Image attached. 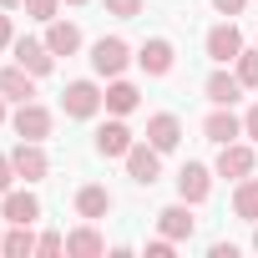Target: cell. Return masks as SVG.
I'll use <instances>...</instances> for the list:
<instances>
[{
    "mask_svg": "<svg viewBox=\"0 0 258 258\" xmlns=\"http://www.w3.org/2000/svg\"><path fill=\"white\" fill-rule=\"evenodd\" d=\"M0 218H6V223H36V218H41V198H36L31 187L0 192Z\"/></svg>",
    "mask_w": 258,
    "mask_h": 258,
    "instance_id": "5bb4252c",
    "label": "cell"
},
{
    "mask_svg": "<svg viewBox=\"0 0 258 258\" xmlns=\"http://www.w3.org/2000/svg\"><path fill=\"white\" fill-rule=\"evenodd\" d=\"M147 142L167 157V152H177L182 147V116L177 111H152L147 116Z\"/></svg>",
    "mask_w": 258,
    "mask_h": 258,
    "instance_id": "ba28073f",
    "label": "cell"
},
{
    "mask_svg": "<svg viewBox=\"0 0 258 258\" xmlns=\"http://www.w3.org/2000/svg\"><path fill=\"white\" fill-rule=\"evenodd\" d=\"M106 106V91L96 86V81H66V91H61V111L71 116V121H91L96 111Z\"/></svg>",
    "mask_w": 258,
    "mask_h": 258,
    "instance_id": "6da1fadb",
    "label": "cell"
},
{
    "mask_svg": "<svg viewBox=\"0 0 258 258\" xmlns=\"http://www.w3.org/2000/svg\"><path fill=\"white\" fill-rule=\"evenodd\" d=\"M66 253H71V258H101V253H106V238L96 233V223H91V218H86L81 228H71V233H66Z\"/></svg>",
    "mask_w": 258,
    "mask_h": 258,
    "instance_id": "ac0fdd59",
    "label": "cell"
},
{
    "mask_svg": "<svg viewBox=\"0 0 258 258\" xmlns=\"http://www.w3.org/2000/svg\"><path fill=\"white\" fill-rule=\"evenodd\" d=\"M203 137H208L213 147L238 142V137H243V116H233V106H213V111L203 116Z\"/></svg>",
    "mask_w": 258,
    "mask_h": 258,
    "instance_id": "7c38bea8",
    "label": "cell"
},
{
    "mask_svg": "<svg viewBox=\"0 0 258 258\" xmlns=\"http://www.w3.org/2000/svg\"><path fill=\"white\" fill-rule=\"evenodd\" d=\"M157 233H167L172 243H187L192 233H198V218H192V203H167L162 213H157Z\"/></svg>",
    "mask_w": 258,
    "mask_h": 258,
    "instance_id": "8fae6325",
    "label": "cell"
},
{
    "mask_svg": "<svg viewBox=\"0 0 258 258\" xmlns=\"http://www.w3.org/2000/svg\"><path fill=\"white\" fill-rule=\"evenodd\" d=\"M233 71H238V81L248 91H258V46H243V56L233 61Z\"/></svg>",
    "mask_w": 258,
    "mask_h": 258,
    "instance_id": "cb8c5ba5",
    "label": "cell"
},
{
    "mask_svg": "<svg viewBox=\"0 0 258 258\" xmlns=\"http://www.w3.org/2000/svg\"><path fill=\"white\" fill-rule=\"evenodd\" d=\"M106 6V16H116V21H137L142 11H147V0H101Z\"/></svg>",
    "mask_w": 258,
    "mask_h": 258,
    "instance_id": "d4e9b609",
    "label": "cell"
},
{
    "mask_svg": "<svg viewBox=\"0 0 258 258\" xmlns=\"http://www.w3.org/2000/svg\"><path fill=\"white\" fill-rule=\"evenodd\" d=\"M11 182H16V162L11 152H0V192H11Z\"/></svg>",
    "mask_w": 258,
    "mask_h": 258,
    "instance_id": "f1b7e54d",
    "label": "cell"
},
{
    "mask_svg": "<svg viewBox=\"0 0 258 258\" xmlns=\"http://www.w3.org/2000/svg\"><path fill=\"white\" fill-rule=\"evenodd\" d=\"M137 66L157 81V76H172V66H177V46L167 41V36H147L142 46H137Z\"/></svg>",
    "mask_w": 258,
    "mask_h": 258,
    "instance_id": "5b68a950",
    "label": "cell"
},
{
    "mask_svg": "<svg viewBox=\"0 0 258 258\" xmlns=\"http://www.w3.org/2000/svg\"><path fill=\"white\" fill-rule=\"evenodd\" d=\"M121 162H126V177H132L137 187H152V182L162 177V152H157L152 142H132V152H126Z\"/></svg>",
    "mask_w": 258,
    "mask_h": 258,
    "instance_id": "52a82bcc",
    "label": "cell"
},
{
    "mask_svg": "<svg viewBox=\"0 0 258 258\" xmlns=\"http://www.w3.org/2000/svg\"><path fill=\"white\" fill-rule=\"evenodd\" d=\"M132 61H137V51L126 46L121 36H101V41H91V71H96V76H106V81H111V76H121Z\"/></svg>",
    "mask_w": 258,
    "mask_h": 258,
    "instance_id": "7a4b0ae2",
    "label": "cell"
},
{
    "mask_svg": "<svg viewBox=\"0 0 258 258\" xmlns=\"http://www.w3.org/2000/svg\"><path fill=\"white\" fill-rule=\"evenodd\" d=\"M243 91H248V86L238 81V71H223V66H218V71H208V81H203V96H208L213 106H233Z\"/></svg>",
    "mask_w": 258,
    "mask_h": 258,
    "instance_id": "e0dca14e",
    "label": "cell"
},
{
    "mask_svg": "<svg viewBox=\"0 0 258 258\" xmlns=\"http://www.w3.org/2000/svg\"><path fill=\"white\" fill-rule=\"evenodd\" d=\"M253 167H258V152H253V142H248V137H238V142L218 147V162H213V172H218V177H233V182H238V177H248Z\"/></svg>",
    "mask_w": 258,
    "mask_h": 258,
    "instance_id": "8992f818",
    "label": "cell"
},
{
    "mask_svg": "<svg viewBox=\"0 0 258 258\" xmlns=\"http://www.w3.org/2000/svg\"><path fill=\"white\" fill-rule=\"evenodd\" d=\"M137 101H142L137 81H126V76H111V81H106V111H111V116H132Z\"/></svg>",
    "mask_w": 258,
    "mask_h": 258,
    "instance_id": "d6986e66",
    "label": "cell"
},
{
    "mask_svg": "<svg viewBox=\"0 0 258 258\" xmlns=\"http://www.w3.org/2000/svg\"><path fill=\"white\" fill-rule=\"evenodd\" d=\"M177 198L182 203H208L213 198V167H203V162H182V172H177Z\"/></svg>",
    "mask_w": 258,
    "mask_h": 258,
    "instance_id": "30bf717a",
    "label": "cell"
},
{
    "mask_svg": "<svg viewBox=\"0 0 258 258\" xmlns=\"http://www.w3.org/2000/svg\"><path fill=\"white\" fill-rule=\"evenodd\" d=\"M208 258H238V248H233V243H213V248H208Z\"/></svg>",
    "mask_w": 258,
    "mask_h": 258,
    "instance_id": "d6a6232c",
    "label": "cell"
},
{
    "mask_svg": "<svg viewBox=\"0 0 258 258\" xmlns=\"http://www.w3.org/2000/svg\"><path fill=\"white\" fill-rule=\"evenodd\" d=\"M61 6H86V0H61Z\"/></svg>",
    "mask_w": 258,
    "mask_h": 258,
    "instance_id": "d590c367",
    "label": "cell"
},
{
    "mask_svg": "<svg viewBox=\"0 0 258 258\" xmlns=\"http://www.w3.org/2000/svg\"><path fill=\"white\" fill-rule=\"evenodd\" d=\"M0 238H6V233H0Z\"/></svg>",
    "mask_w": 258,
    "mask_h": 258,
    "instance_id": "74e56055",
    "label": "cell"
},
{
    "mask_svg": "<svg viewBox=\"0 0 258 258\" xmlns=\"http://www.w3.org/2000/svg\"><path fill=\"white\" fill-rule=\"evenodd\" d=\"M16 46V26H11V11H0V51Z\"/></svg>",
    "mask_w": 258,
    "mask_h": 258,
    "instance_id": "1f68e13d",
    "label": "cell"
},
{
    "mask_svg": "<svg viewBox=\"0 0 258 258\" xmlns=\"http://www.w3.org/2000/svg\"><path fill=\"white\" fill-rule=\"evenodd\" d=\"M172 253H177V243H172V238H167V233H162V238H152V243H147V258H172Z\"/></svg>",
    "mask_w": 258,
    "mask_h": 258,
    "instance_id": "83f0119b",
    "label": "cell"
},
{
    "mask_svg": "<svg viewBox=\"0 0 258 258\" xmlns=\"http://www.w3.org/2000/svg\"><path fill=\"white\" fill-rule=\"evenodd\" d=\"M41 41H46L56 56H76V51L86 46L81 26H76V21H61V16H56V21H46V36H41Z\"/></svg>",
    "mask_w": 258,
    "mask_h": 258,
    "instance_id": "9a60e30c",
    "label": "cell"
},
{
    "mask_svg": "<svg viewBox=\"0 0 258 258\" xmlns=\"http://www.w3.org/2000/svg\"><path fill=\"white\" fill-rule=\"evenodd\" d=\"M36 81H41V76H31V71L21 66V61L0 71V91H6L11 101H36Z\"/></svg>",
    "mask_w": 258,
    "mask_h": 258,
    "instance_id": "44dd1931",
    "label": "cell"
},
{
    "mask_svg": "<svg viewBox=\"0 0 258 258\" xmlns=\"http://www.w3.org/2000/svg\"><path fill=\"white\" fill-rule=\"evenodd\" d=\"M243 137H248V142H258V101L243 111Z\"/></svg>",
    "mask_w": 258,
    "mask_h": 258,
    "instance_id": "4dcf8cb0",
    "label": "cell"
},
{
    "mask_svg": "<svg viewBox=\"0 0 258 258\" xmlns=\"http://www.w3.org/2000/svg\"><path fill=\"white\" fill-rule=\"evenodd\" d=\"M203 51H208L213 66H233V61L243 56V31H238L233 21H218V26L203 36Z\"/></svg>",
    "mask_w": 258,
    "mask_h": 258,
    "instance_id": "277c9868",
    "label": "cell"
},
{
    "mask_svg": "<svg viewBox=\"0 0 258 258\" xmlns=\"http://www.w3.org/2000/svg\"><path fill=\"white\" fill-rule=\"evenodd\" d=\"M21 6H26L31 21H56V6H61V0H21Z\"/></svg>",
    "mask_w": 258,
    "mask_h": 258,
    "instance_id": "484cf974",
    "label": "cell"
},
{
    "mask_svg": "<svg viewBox=\"0 0 258 258\" xmlns=\"http://www.w3.org/2000/svg\"><path fill=\"white\" fill-rule=\"evenodd\" d=\"M106 213H111V192H106L101 182H81V187H76V218H91V223H96V218H106Z\"/></svg>",
    "mask_w": 258,
    "mask_h": 258,
    "instance_id": "ffe728a7",
    "label": "cell"
},
{
    "mask_svg": "<svg viewBox=\"0 0 258 258\" xmlns=\"http://www.w3.org/2000/svg\"><path fill=\"white\" fill-rule=\"evenodd\" d=\"M233 218L258 223V177H253V172L238 177V187H233Z\"/></svg>",
    "mask_w": 258,
    "mask_h": 258,
    "instance_id": "7402d4cb",
    "label": "cell"
},
{
    "mask_svg": "<svg viewBox=\"0 0 258 258\" xmlns=\"http://www.w3.org/2000/svg\"><path fill=\"white\" fill-rule=\"evenodd\" d=\"M11 126H16V137H26V142H46L51 126H56V116H51V106H41V101H16Z\"/></svg>",
    "mask_w": 258,
    "mask_h": 258,
    "instance_id": "3957f363",
    "label": "cell"
},
{
    "mask_svg": "<svg viewBox=\"0 0 258 258\" xmlns=\"http://www.w3.org/2000/svg\"><path fill=\"white\" fill-rule=\"evenodd\" d=\"M0 253H6V258H31V253H36V233H31V223H11V233L0 238Z\"/></svg>",
    "mask_w": 258,
    "mask_h": 258,
    "instance_id": "603a6c76",
    "label": "cell"
},
{
    "mask_svg": "<svg viewBox=\"0 0 258 258\" xmlns=\"http://www.w3.org/2000/svg\"><path fill=\"white\" fill-rule=\"evenodd\" d=\"M16 6H21V0H0V11H16Z\"/></svg>",
    "mask_w": 258,
    "mask_h": 258,
    "instance_id": "e575fe53",
    "label": "cell"
},
{
    "mask_svg": "<svg viewBox=\"0 0 258 258\" xmlns=\"http://www.w3.org/2000/svg\"><path fill=\"white\" fill-rule=\"evenodd\" d=\"M11 162H16V177H26V182H41L46 172H51V157H46V147L41 142H16L11 147Z\"/></svg>",
    "mask_w": 258,
    "mask_h": 258,
    "instance_id": "9c48e42d",
    "label": "cell"
},
{
    "mask_svg": "<svg viewBox=\"0 0 258 258\" xmlns=\"http://www.w3.org/2000/svg\"><path fill=\"white\" fill-rule=\"evenodd\" d=\"M213 11L233 21V16H243V11H248V0H213Z\"/></svg>",
    "mask_w": 258,
    "mask_h": 258,
    "instance_id": "f546056e",
    "label": "cell"
},
{
    "mask_svg": "<svg viewBox=\"0 0 258 258\" xmlns=\"http://www.w3.org/2000/svg\"><path fill=\"white\" fill-rule=\"evenodd\" d=\"M36 253H41V258H56V253H66V238H61V233H41V238H36Z\"/></svg>",
    "mask_w": 258,
    "mask_h": 258,
    "instance_id": "4316f807",
    "label": "cell"
},
{
    "mask_svg": "<svg viewBox=\"0 0 258 258\" xmlns=\"http://www.w3.org/2000/svg\"><path fill=\"white\" fill-rule=\"evenodd\" d=\"M132 126H126L121 116H111V121H101L96 126V157H126V152H132Z\"/></svg>",
    "mask_w": 258,
    "mask_h": 258,
    "instance_id": "4fadbf2b",
    "label": "cell"
},
{
    "mask_svg": "<svg viewBox=\"0 0 258 258\" xmlns=\"http://www.w3.org/2000/svg\"><path fill=\"white\" fill-rule=\"evenodd\" d=\"M11 51H16V61H21L31 76H51V71H56V51H51L46 41H31V36H26V41H16Z\"/></svg>",
    "mask_w": 258,
    "mask_h": 258,
    "instance_id": "2e32d148",
    "label": "cell"
},
{
    "mask_svg": "<svg viewBox=\"0 0 258 258\" xmlns=\"http://www.w3.org/2000/svg\"><path fill=\"white\" fill-rule=\"evenodd\" d=\"M253 248H258V223H253Z\"/></svg>",
    "mask_w": 258,
    "mask_h": 258,
    "instance_id": "8d00e7d4",
    "label": "cell"
},
{
    "mask_svg": "<svg viewBox=\"0 0 258 258\" xmlns=\"http://www.w3.org/2000/svg\"><path fill=\"white\" fill-rule=\"evenodd\" d=\"M0 121H11V96L0 91Z\"/></svg>",
    "mask_w": 258,
    "mask_h": 258,
    "instance_id": "836d02e7",
    "label": "cell"
}]
</instances>
